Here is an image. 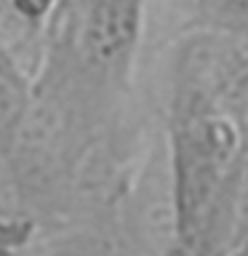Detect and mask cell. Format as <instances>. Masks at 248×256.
Wrapping results in <instances>:
<instances>
[{
  "mask_svg": "<svg viewBox=\"0 0 248 256\" xmlns=\"http://www.w3.org/2000/svg\"><path fill=\"white\" fill-rule=\"evenodd\" d=\"M144 0H59L40 62L51 80L115 75L131 59Z\"/></svg>",
  "mask_w": 248,
  "mask_h": 256,
  "instance_id": "obj_1",
  "label": "cell"
},
{
  "mask_svg": "<svg viewBox=\"0 0 248 256\" xmlns=\"http://www.w3.org/2000/svg\"><path fill=\"white\" fill-rule=\"evenodd\" d=\"M32 67L0 35V144L14 139L32 107Z\"/></svg>",
  "mask_w": 248,
  "mask_h": 256,
  "instance_id": "obj_2",
  "label": "cell"
},
{
  "mask_svg": "<svg viewBox=\"0 0 248 256\" xmlns=\"http://www.w3.org/2000/svg\"><path fill=\"white\" fill-rule=\"evenodd\" d=\"M200 11L222 30L248 32V0H200Z\"/></svg>",
  "mask_w": 248,
  "mask_h": 256,
  "instance_id": "obj_3",
  "label": "cell"
},
{
  "mask_svg": "<svg viewBox=\"0 0 248 256\" xmlns=\"http://www.w3.org/2000/svg\"><path fill=\"white\" fill-rule=\"evenodd\" d=\"M24 238H27V224L0 219V254H6L19 243H24Z\"/></svg>",
  "mask_w": 248,
  "mask_h": 256,
  "instance_id": "obj_4",
  "label": "cell"
}]
</instances>
